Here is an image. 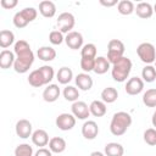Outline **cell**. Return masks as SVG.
<instances>
[{"label":"cell","mask_w":156,"mask_h":156,"mask_svg":"<svg viewBox=\"0 0 156 156\" xmlns=\"http://www.w3.org/2000/svg\"><path fill=\"white\" fill-rule=\"evenodd\" d=\"M89 110H90V115H93L94 117H102L107 112L106 104L102 100H94V101H91L90 105H89Z\"/></svg>","instance_id":"20"},{"label":"cell","mask_w":156,"mask_h":156,"mask_svg":"<svg viewBox=\"0 0 156 156\" xmlns=\"http://www.w3.org/2000/svg\"><path fill=\"white\" fill-rule=\"evenodd\" d=\"M90 156H106L105 152H101V151H93L90 154Z\"/></svg>","instance_id":"42"},{"label":"cell","mask_w":156,"mask_h":156,"mask_svg":"<svg viewBox=\"0 0 156 156\" xmlns=\"http://www.w3.org/2000/svg\"><path fill=\"white\" fill-rule=\"evenodd\" d=\"M34 156H52V152L50 149H46V147H39L35 152H34Z\"/></svg>","instance_id":"40"},{"label":"cell","mask_w":156,"mask_h":156,"mask_svg":"<svg viewBox=\"0 0 156 156\" xmlns=\"http://www.w3.org/2000/svg\"><path fill=\"white\" fill-rule=\"evenodd\" d=\"M15 61H16V55L13 51H10L7 49L1 50V52H0V67L2 69H7V68L13 67Z\"/></svg>","instance_id":"17"},{"label":"cell","mask_w":156,"mask_h":156,"mask_svg":"<svg viewBox=\"0 0 156 156\" xmlns=\"http://www.w3.org/2000/svg\"><path fill=\"white\" fill-rule=\"evenodd\" d=\"M155 68H156V61H155Z\"/></svg>","instance_id":"45"},{"label":"cell","mask_w":156,"mask_h":156,"mask_svg":"<svg viewBox=\"0 0 156 156\" xmlns=\"http://www.w3.org/2000/svg\"><path fill=\"white\" fill-rule=\"evenodd\" d=\"M56 23H57L58 30L67 34V33L72 32V29L76 24V18H74L73 13H71V12H62L58 15Z\"/></svg>","instance_id":"7"},{"label":"cell","mask_w":156,"mask_h":156,"mask_svg":"<svg viewBox=\"0 0 156 156\" xmlns=\"http://www.w3.org/2000/svg\"><path fill=\"white\" fill-rule=\"evenodd\" d=\"M66 140L61 136H54L50 139L49 141V149L51 150V152L54 154H61L66 150Z\"/></svg>","instance_id":"23"},{"label":"cell","mask_w":156,"mask_h":156,"mask_svg":"<svg viewBox=\"0 0 156 156\" xmlns=\"http://www.w3.org/2000/svg\"><path fill=\"white\" fill-rule=\"evenodd\" d=\"M28 83L34 87V88H40L43 85H46L45 83V79H44V76L41 73V71L38 68V69H34L29 73L28 76Z\"/></svg>","instance_id":"22"},{"label":"cell","mask_w":156,"mask_h":156,"mask_svg":"<svg viewBox=\"0 0 156 156\" xmlns=\"http://www.w3.org/2000/svg\"><path fill=\"white\" fill-rule=\"evenodd\" d=\"M99 134V126L95 121H85L82 126V135L88 139V140H93L98 136Z\"/></svg>","instance_id":"13"},{"label":"cell","mask_w":156,"mask_h":156,"mask_svg":"<svg viewBox=\"0 0 156 156\" xmlns=\"http://www.w3.org/2000/svg\"><path fill=\"white\" fill-rule=\"evenodd\" d=\"M37 56L39 60H41L44 62H50V61L55 60L56 50L51 46H40L37 51Z\"/></svg>","instance_id":"21"},{"label":"cell","mask_w":156,"mask_h":156,"mask_svg":"<svg viewBox=\"0 0 156 156\" xmlns=\"http://www.w3.org/2000/svg\"><path fill=\"white\" fill-rule=\"evenodd\" d=\"M94 66H95V58H80V68L83 69V72L89 73L91 71H94Z\"/></svg>","instance_id":"38"},{"label":"cell","mask_w":156,"mask_h":156,"mask_svg":"<svg viewBox=\"0 0 156 156\" xmlns=\"http://www.w3.org/2000/svg\"><path fill=\"white\" fill-rule=\"evenodd\" d=\"M71 111H72V115L78 119H87L90 116L89 106L84 101H79L78 100V101L73 102L72 106H71Z\"/></svg>","instance_id":"12"},{"label":"cell","mask_w":156,"mask_h":156,"mask_svg":"<svg viewBox=\"0 0 156 156\" xmlns=\"http://www.w3.org/2000/svg\"><path fill=\"white\" fill-rule=\"evenodd\" d=\"M15 45V34L13 32L9 30V29H2L0 32V46L2 48V50H5L6 48Z\"/></svg>","instance_id":"27"},{"label":"cell","mask_w":156,"mask_h":156,"mask_svg":"<svg viewBox=\"0 0 156 156\" xmlns=\"http://www.w3.org/2000/svg\"><path fill=\"white\" fill-rule=\"evenodd\" d=\"M30 138H32V143L35 146H38V147H44V146L49 145V141H50L49 134L44 129H37V130H34Z\"/></svg>","instance_id":"16"},{"label":"cell","mask_w":156,"mask_h":156,"mask_svg":"<svg viewBox=\"0 0 156 156\" xmlns=\"http://www.w3.org/2000/svg\"><path fill=\"white\" fill-rule=\"evenodd\" d=\"M132 122H133L132 116L128 112L118 111L112 116V119L110 123V132L115 136H121L128 130Z\"/></svg>","instance_id":"2"},{"label":"cell","mask_w":156,"mask_h":156,"mask_svg":"<svg viewBox=\"0 0 156 156\" xmlns=\"http://www.w3.org/2000/svg\"><path fill=\"white\" fill-rule=\"evenodd\" d=\"M111 68V63L105 56H98L95 58V66H94V72L96 74H105L108 69Z\"/></svg>","instance_id":"24"},{"label":"cell","mask_w":156,"mask_h":156,"mask_svg":"<svg viewBox=\"0 0 156 156\" xmlns=\"http://www.w3.org/2000/svg\"><path fill=\"white\" fill-rule=\"evenodd\" d=\"M15 132L17 134V136L22 138V139H28L29 136H32L33 134V127L32 123L28 119H20L17 121L16 126H15Z\"/></svg>","instance_id":"11"},{"label":"cell","mask_w":156,"mask_h":156,"mask_svg":"<svg viewBox=\"0 0 156 156\" xmlns=\"http://www.w3.org/2000/svg\"><path fill=\"white\" fill-rule=\"evenodd\" d=\"M74 82H76V85L79 90H83V91H88L93 88V78L89 76V73H85V72H82V73H78L74 78Z\"/></svg>","instance_id":"14"},{"label":"cell","mask_w":156,"mask_h":156,"mask_svg":"<svg viewBox=\"0 0 156 156\" xmlns=\"http://www.w3.org/2000/svg\"><path fill=\"white\" fill-rule=\"evenodd\" d=\"M135 13L138 17L140 18H150L152 15H154V6L150 4V2H139L136 6H135Z\"/></svg>","instance_id":"19"},{"label":"cell","mask_w":156,"mask_h":156,"mask_svg":"<svg viewBox=\"0 0 156 156\" xmlns=\"http://www.w3.org/2000/svg\"><path fill=\"white\" fill-rule=\"evenodd\" d=\"M80 56L84 58H96V45L93 43L84 44L80 49Z\"/></svg>","instance_id":"33"},{"label":"cell","mask_w":156,"mask_h":156,"mask_svg":"<svg viewBox=\"0 0 156 156\" xmlns=\"http://www.w3.org/2000/svg\"><path fill=\"white\" fill-rule=\"evenodd\" d=\"M100 4L106 7H112L115 5H118V1L117 0H100Z\"/></svg>","instance_id":"41"},{"label":"cell","mask_w":156,"mask_h":156,"mask_svg":"<svg viewBox=\"0 0 156 156\" xmlns=\"http://www.w3.org/2000/svg\"><path fill=\"white\" fill-rule=\"evenodd\" d=\"M100 96H101V100H102L105 104H112V102H115V101L117 100V98H118V91H117V89L113 88V87H107V88L102 89Z\"/></svg>","instance_id":"28"},{"label":"cell","mask_w":156,"mask_h":156,"mask_svg":"<svg viewBox=\"0 0 156 156\" xmlns=\"http://www.w3.org/2000/svg\"><path fill=\"white\" fill-rule=\"evenodd\" d=\"M62 95L67 101L76 102V101H78V98H79V89L73 85H66L63 88Z\"/></svg>","instance_id":"30"},{"label":"cell","mask_w":156,"mask_h":156,"mask_svg":"<svg viewBox=\"0 0 156 156\" xmlns=\"http://www.w3.org/2000/svg\"><path fill=\"white\" fill-rule=\"evenodd\" d=\"M141 79L144 83H152L156 79V68L152 65H146L141 71Z\"/></svg>","instance_id":"31"},{"label":"cell","mask_w":156,"mask_h":156,"mask_svg":"<svg viewBox=\"0 0 156 156\" xmlns=\"http://www.w3.org/2000/svg\"><path fill=\"white\" fill-rule=\"evenodd\" d=\"M83 41H84V39H83L82 33H79V32H77V30H72V32L67 33L66 37H65V43H66V45H67L69 49H72V50L82 49V48H83Z\"/></svg>","instance_id":"9"},{"label":"cell","mask_w":156,"mask_h":156,"mask_svg":"<svg viewBox=\"0 0 156 156\" xmlns=\"http://www.w3.org/2000/svg\"><path fill=\"white\" fill-rule=\"evenodd\" d=\"M136 55L146 65H151L156 61V49L151 43H147V41L138 45Z\"/></svg>","instance_id":"6"},{"label":"cell","mask_w":156,"mask_h":156,"mask_svg":"<svg viewBox=\"0 0 156 156\" xmlns=\"http://www.w3.org/2000/svg\"><path fill=\"white\" fill-rule=\"evenodd\" d=\"M60 94H61V90H60L58 85L51 83V84L46 85V88L44 89V91H43V99L46 102H55L60 98Z\"/></svg>","instance_id":"15"},{"label":"cell","mask_w":156,"mask_h":156,"mask_svg":"<svg viewBox=\"0 0 156 156\" xmlns=\"http://www.w3.org/2000/svg\"><path fill=\"white\" fill-rule=\"evenodd\" d=\"M13 52L16 55V61L13 65V69L17 73H27L32 65L34 63V54L30 49L28 41L20 39L13 45Z\"/></svg>","instance_id":"1"},{"label":"cell","mask_w":156,"mask_h":156,"mask_svg":"<svg viewBox=\"0 0 156 156\" xmlns=\"http://www.w3.org/2000/svg\"><path fill=\"white\" fill-rule=\"evenodd\" d=\"M151 123H152V126L156 128V110H155V112L152 113V118H151Z\"/></svg>","instance_id":"43"},{"label":"cell","mask_w":156,"mask_h":156,"mask_svg":"<svg viewBox=\"0 0 156 156\" xmlns=\"http://www.w3.org/2000/svg\"><path fill=\"white\" fill-rule=\"evenodd\" d=\"M154 12H155V13H156V4H155V5H154Z\"/></svg>","instance_id":"44"},{"label":"cell","mask_w":156,"mask_h":156,"mask_svg":"<svg viewBox=\"0 0 156 156\" xmlns=\"http://www.w3.org/2000/svg\"><path fill=\"white\" fill-rule=\"evenodd\" d=\"M49 41H50L52 45H61V44L65 41L63 33L60 32L58 29H57V30H51L50 34H49Z\"/></svg>","instance_id":"37"},{"label":"cell","mask_w":156,"mask_h":156,"mask_svg":"<svg viewBox=\"0 0 156 156\" xmlns=\"http://www.w3.org/2000/svg\"><path fill=\"white\" fill-rule=\"evenodd\" d=\"M15 156H34L33 146H30L27 143H22L17 145L15 149Z\"/></svg>","instance_id":"34"},{"label":"cell","mask_w":156,"mask_h":156,"mask_svg":"<svg viewBox=\"0 0 156 156\" xmlns=\"http://www.w3.org/2000/svg\"><path fill=\"white\" fill-rule=\"evenodd\" d=\"M124 90L128 95H138L144 90V80L139 77H132L127 80Z\"/></svg>","instance_id":"10"},{"label":"cell","mask_w":156,"mask_h":156,"mask_svg":"<svg viewBox=\"0 0 156 156\" xmlns=\"http://www.w3.org/2000/svg\"><path fill=\"white\" fill-rule=\"evenodd\" d=\"M39 69L41 71V73H43V76H44V79H45L46 85L51 84V80H52L54 77H55L54 67H51V66H49V65H44V66L39 67Z\"/></svg>","instance_id":"35"},{"label":"cell","mask_w":156,"mask_h":156,"mask_svg":"<svg viewBox=\"0 0 156 156\" xmlns=\"http://www.w3.org/2000/svg\"><path fill=\"white\" fill-rule=\"evenodd\" d=\"M39 12L45 18H51L56 15V5L50 0H44L39 2Z\"/></svg>","instance_id":"18"},{"label":"cell","mask_w":156,"mask_h":156,"mask_svg":"<svg viewBox=\"0 0 156 156\" xmlns=\"http://www.w3.org/2000/svg\"><path fill=\"white\" fill-rule=\"evenodd\" d=\"M124 50H126V46L122 40L111 39L107 44V60L110 61V63L113 65L119 58H122L124 55Z\"/></svg>","instance_id":"5"},{"label":"cell","mask_w":156,"mask_h":156,"mask_svg":"<svg viewBox=\"0 0 156 156\" xmlns=\"http://www.w3.org/2000/svg\"><path fill=\"white\" fill-rule=\"evenodd\" d=\"M37 16H38V11L34 7H24L23 10L15 13L12 22L16 28H24L28 23L34 21Z\"/></svg>","instance_id":"4"},{"label":"cell","mask_w":156,"mask_h":156,"mask_svg":"<svg viewBox=\"0 0 156 156\" xmlns=\"http://www.w3.org/2000/svg\"><path fill=\"white\" fill-rule=\"evenodd\" d=\"M17 4H18L17 0H1V1H0V5H1L4 9H6V10H11V9L16 7Z\"/></svg>","instance_id":"39"},{"label":"cell","mask_w":156,"mask_h":156,"mask_svg":"<svg viewBox=\"0 0 156 156\" xmlns=\"http://www.w3.org/2000/svg\"><path fill=\"white\" fill-rule=\"evenodd\" d=\"M56 79L58 80L60 84L67 85L73 79V72H72V69L69 67H67V66L61 67L57 71V73H56Z\"/></svg>","instance_id":"25"},{"label":"cell","mask_w":156,"mask_h":156,"mask_svg":"<svg viewBox=\"0 0 156 156\" xmlns=\"http://www.w3.org/2000/svg\"><path fill=\"white\" fill-rule=\"evenodd\" d=\"M117 11L123 16H128V15H132L133 12H135V5L130 0H121V1H118Z\"/></svg>","instance_id":"29"},{"label":"cell","mask_w":156,"mask_h":156,"mask_svg":"<svg viewBox=\"0 0 156 156\" xmlns=\"http://www.w3.org/2000/svg\"><path fill=\"white\" fill-rule=\"evenodd\" d=\"M133 63L130 61V58L123 56L122 58H119L117 62H115L111 67V76L113 78L115 82L118 83H123L127 80V78L130 74Z\"/></svg>","instance_id":"3"},{"label":"cell","mask_w":156,"mask_h":156,"mask_svg":"<svg viewBox=\"0 0 156 156\" xmlns=\"http://www.w3.org/2000/svg\"><path fill=\"white\" fill-rule=\"evenodd\" d=\"M76 117L72 115V113H67V112H63V113H60L57 117H56V127L63 132L66 130H71L74 126H76Z\"/></svg>","instance_id":"8"},{"label":"cell","mask_w":156,"mask_h":156,"mask_svg":"<svg viewBox=\"0 0 156 156\" xmlns=\"http://www.w3.org/2000/svg\"><path fill=\"white\" fill-rule=\"evenodd\" d=\"M143 104L146 107H156V88L147 89L143 94Z\"/></svg>","instance_id":"32"},{"label":"cell","mask_w":156,"mask_h":156,"mask_svg":"<svg viewBox=\"0 0 156 156\" xmlns=\"http://www.w3.org/2000/svg\"><path fill=\"white\" fill-rule=\"evenodd\" d=\"M104 152H105L106 156H123L124 149H123L122 144L111 141V143H107V144L105 145Z\"/></svg>","instance_id":"26"},{"label":"cell","mask_w":156,"mask_h":156,"mask_svg":"<svg viewBox=\"0 0 156 156\" xmlns=\"http://www.w3.org/2000/svg\"><path fill=\"white\" fill-rule=\"evenodd\" d=\"M144 141L150 145V146H155L156 145V128H147L144 132Z\"/></svg>","instance_id":"36"}]
</instances>
